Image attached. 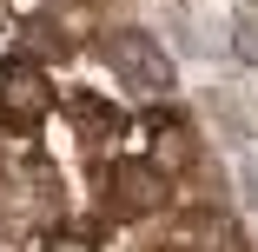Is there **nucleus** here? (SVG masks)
Returning a JSON list of instances; mask_svg holds the SVG:
<instances>
[{
	"label": "nucleus",
	"mask_w": 258,
	"mask_h": 252,
	"mask_svg": "<svg viewBox=\"0 0 258 252\" xmlns=\"http://www.w3.org/2000/svg\"><path fill=\"white\" fill-rule=\"evenodd\" d=\"M99 60H106L113 80H119L126 93H139V99H166V93L179 86V73H172V60H166V46L152 40V33H139V27H113V33H99Z\"/></svg>",
	"instance_id": "1"
},
{
	"label": "nucleus",
	"mask_w": 258,
	"mask_h": 252,
	"mask_svg": "<svg viewBox=\"0 0 258 252\" xmlns=\"http://www.w3.org/2000/svg\"><path fill=\"white\" fill-rule=\"evenodd\" d=\"M46 113H53V80L40 73V60H7L0 67V126L33 133Z\"/></svg>",
	"instance_id": "2"
},
{
	"label": "nucleus",
	"mask_w": 258,
	"mask_h": 252,
	"mask_svg": "<svg viewBox=\"0 0 258 252\" xmlns=\"http://www.w3.org/2000/svg\"><path fill=\"white\" fill-rule=\"evenodd\" d=\"M106 186H113V213L119 219H146V213H159V199H166V173L152 160H113Z\"/></svg>",
	"instance_id": "3"
},
{
	"label": "nucleus",
	"mask_w": 258,
	"mask_h": 252,
	"mask_svg": "<svg viewBox=\"0 0 258 252\" xmlns=\"http://www.w3.org/2000/svg\"><path fill=\"white\" fill-rule=\"evenodd\" d=\"M152 166H159V173H185L192 166V126L152 120Z\"/></svg>",
	"instance_id": "4"
},
{
	"label": "nucleus",
	"mask_w": 258,
	"mask_h": 252,
	"mask_svg": "<svg viewBox=\"0 0 258 252\" xmlns=\"http://www.w3.org/2000/svg\"><path fill=\"white\" fill-rule=\"evenodd\" d=\"M67 107H73V120H80V133H86V139H113V133L126 126V120H119V107H99V99H86V93H73Z\"/></svg>",
	"instance_id": "5"
},
{
	"label": "nucleus",
	"mask_w": 258,
	"mask_h": 252,
	"mask_svg": "<svg viewBox=\"0 0 258 252\" xmlns=\"http://www.w3.org/2000/svg\"><path fill=\"white\" fill-rule=\"evenodd\" d=\"M232 27H238V60H251V67H258V7H238V20H232Z\"/></svg>",
	"instance_id": "6"
},
{
	"label": "nucleus",
	"mask_w": 258,
	"mask_h": 252,
	"mask_svg": "<svg viewBox=\"0 0 258 252\" xmlns=\"http://www.w3.org/2000/svg\"><path fill=\"white\" fill-rule=\"evenodd\" d=\"M46 252H93V245H86V239H53Z\"/></svg>",
	"instance_id": "7"
},
{
	"label": "nucleus",
	"mask_w": 258,
	"mask_h": 252,
	"mask_svg": "<svg viewBox=\"0 0 258 252\" xmlns=\"http://www.w3.org/2000/svg\"><path fill=\"white\" fill-rule=\"evenodd\" d=\"M0 20H7V0H0Z\"/></svg>",
	"instance_id": "8"
}]
</instances>
